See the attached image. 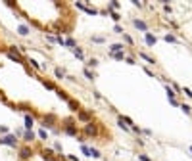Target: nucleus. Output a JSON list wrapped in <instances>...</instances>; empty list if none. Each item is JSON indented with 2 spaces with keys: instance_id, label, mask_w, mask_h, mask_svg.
<instances>
[{
  "instance_id": "nucleus-1",
  "label": "nucleus",
  "mask_w": 192,
  "mask_h": 161,
  "mask_svg": "<svg viewBox=\"0 0 192 161\" xmlns=\"http://www.w3.org/2000/svg\"><path fill=\"white\" fill-rule=\"evenodd\" d=\"M64 132L67 134V136H79V128H77V123H75L71 117L64 121Z\"/></svg>"
},
{
  "instance_id": "nucleus-2",
  "label": "nucleus",
  "mask_w": 192,
  "mask_h": 161,
  "mask_svg": "<svg viewBox=\"0 0 192 161\" xmlns=\"http://www.w3.org/2000/svg\"><path fill=\"white\" fill-rule=\"evenodd\" d=\"M0 146H10L19 150V140L15 134H6V136H0Z\"/></svg>"
},
{
  "instance_id": "nucleus-3",
  "label": "nucleus",
  "mask_w": 192,
  "mask_h": 161,
  "mask_svg": "<svg viewBox=\"0 0 192 161\" xmlns=\"http://www.w3.org/2000/svg\"><path fill=\"white\" fill-rule=\"evenodd\" d=\"M83 132H85V136H92V138H96L98 134H100V127L94 123V121H90V123H87L85 125V128H83Z\"/></svg>"
},
{
  "instance_id": "nucleus-4",
  "label": "nucleus",
  "mask_w": 192,
  "mask_h": 161,
  "mask_svg": "<svg viewBox=\"0 0 192 161\" xmlns=\"http://www.w3.org/2000/svg\"><path fill=\"white\" fill-rule=\"evenodd\" d=\"M56 125H58V117H56L54 113H46V115L42 117V128L48 127L50 131H52V128H54Z\"/></svg>"
},
{
  "instance_id": "nucleus-5",
  "label": "nucleus",
  "mask_w": 192,
  "mask_h": 161,
  "mask_svg": "<svg viewBox=\"0 0 192 161\" xmlns=\"http://www.w3.org/2000/svg\"><path fill=\"white\" fill-rule=\"evenodd\" d=\"M17 46H10V48H6V54H8V58L12 60V61H17V63H23L25 58H21V56L17 54Z\"/></svg>"
},
{
  "instance_id": "nucleus-6",
  "label": "nucleus",
  "mask_w": 192,
  "mask_h": 161,
  "mask_svg": "<svg viewBox=\"0 0 192 161\" xmlns=\"http://www.w3.org/2000/svg\"><path fill=\"white\" fill-rule=\"evenodd\" d=\"M33 155H35V152H33L31 146H21V148H19V159H21V161H29Z\"/></svg>"
},
{
  "instance_id": "nucleus-7",
  "label": "nucleus",
  "mask_w": 192,
  "mask_h": 161,
  "mask_svg": "<svg viewBox=\"0 0 192 161\" xmlns=\"http://www.w3.org/2000/svg\"><path fill=\"white\" fill-rule=\"evenodd\" d=\"M92 115H94L92 111H85V110H81L79 113H77V119L87 125V123H90V121H92Z\"/></svg>"
},
{
  "instance_id": "nucleus-8",
  "label": "nucleus",
  "mask_w": 192,
  "mask_h": 161,
  "mask_svg": "<svg viewBox=\"0 0 192 161\" xmlns=\"http://www.w3.org/2000/svg\"><path fill=\"white\" fill-rule=\"evenodd\" d=\"M144 42H146V46H150V48H152V46H156L158 39H156V35H152V33L148 31V33H144Z\"/></svg>"
},
{
  "instance_id": "nucleus-9",
  "label": "nucleus",
  "mask_w": 192,
  "mask_h": 161,
  "mask_svg": "<svg viewBox=\"0 0 192 161\" xmlns=\"http://www.w3.org/2000/svg\"><path fill=\"white\" fill-rule=\"evenodd\" d=\"M133 25H134L137 29H140L142 33H148V23L142 21V19H133Z\"/></svg>"
},
{
  "instance_id": "nucleus-10",
  "label": "nucleus",
  "mask_w": 192,
  "mask_h": 161,
  "mask_svg": "<svg viewBox=\"0 0 192 161\" xmlns=\"http://www.w3.org/2000/svg\"><path fill=\"white\" fill-rule=\"evenodd\" d=\"M23 121H25V131H33V125H35V119H33V115H29V113H25Z\"/></svg>"
},
{
  "instance_id": "nucleus-11",
  "label": "nucleus",
  "mask_w": 192,
  "mask_h": 161,
  "mask_svg": "<svg viewBox=\"0 0 192 161\" xmlns=\"http://www.w3.org/2000/svg\"><path fill=\"white\" fill-rule=\"evenodd\" d=\"M67 106H69V110L73 111V113H79V111H81V106H79V102H77V100H73V98H71V100L67 102Z\"/></svg>"
},
{
  "instance_id": "nucleus-12",
  "label": "nucleus",
  "mask_w": 192,
  "mask_h": 161,
  "mask_svg": "<svg viewBox=\"0 0 192 161\" xmlns=\"http://www.w3.org/2000/svg\"><path fill=\"white\" fill-rule=\"evenodd\" d=\"M125 50V46L121 42H115V44H110V54H117V52H123Z\"/></svg>"
},
{
  "instance_id": "nucleus-13",
  "label": "nucleus",
  "mask_w": 192,
  "mask_h": 161,
  "mask_svg": "<svg viewBox=\"0 0 192 161\" xmlns=\"http://www.w3.org/2000/svg\"><path fill=\"white\" fill-rule=\"evenodd\" d=\"M40 82H42V86L46 88V90H54V92L58 90V86H56V85H54V82H52V81H46V79H40Z\"/></svg>"
},
{
  "instance_id": "nucleus-14",
  "label": "nucleus",
  "mask_w": 192,
  "mask_h": 161,
  "mask_svg": "<svg viewBox=\"0 0 192 161\" xmlns=\"http://www.w3.org/2000/svg\"><path fill=\"white\" fill-rule=\"evenodd\" d=\"M40 153H42V157H44V159H48V161H54V159H56V157H54V152H52L50 148H44Z\"/></svg>"
},
{
  "instance_id": "nucleus-15",
  "label": "nucleus",
  "mask_w": 192,
  "mask_h": 161,
  "mask_svg": "<svg viewBox=\"0 0 192 161\" xmlns=\"http://www.w3.org/2000/svg\"><path fill=\"white\" fill-rule=\"evenodd\" d=\"M54 75H56V79H67V73H65L64 67H56V69H54Z\"/></svg>"
},
{
  "instance_id": "nucleus-16",
  "label": "nucleus",
  "mask_w": 192,
  "mask_h": 161,
  "mask_svg": "<svg viewBox=\"0 0 192 161\" xmlns=\"http://www.w3.org/2000/svg\"><path fill=\"white\" fill-rule=\"evenodd\" d=\"M56 94H58V98H60V100H64V102H69V100H71L69 94H67L65 90H61V88H58V90H56Z\"/></svg>"
},
{
  "instance_id": "nucleus-17",
  "label": "nucleus",
  "mask_w": 192,
  "mask_h": 161,
  "mask_svg": "<svg viewBox=\"0 0 192 161\" xmlns=\"http://www.w3.org/2000/svg\"><path fill=\"white\" fill-rule=\"evenodd\" d=\"M17 33L21 35V37H27V35L31 33V31H29V27H27V25H23V23H21V25H17Z\"/></svg>"
},
{
  "instance_id": "nucleus-18",
  "label": "nucleus",
  "mask_w": 192,
  "mask_h": 161,
  "mask_svg": "<svg viewBox=\"0 0 192 161\" xmlns=\"http://www.w3.org/2000/svg\"><path fill=\"white\" fill-rule=\"evenodd\" d=\"M110 58L117 60V61H123V60H127V54H125V50H123V52H117V54H110Z\"/></svg>"
},
{
  "instance_id": "nucleus-19",
  "label": "nucleus",
  "mask_w": 192,
  "mask_h": 161,
  "mask_svg": "<svg viewBox=\"0 0 192 161\" xmlns=\"http://www.w3.org/2000/svg\"><path fill=\"white\" fill-rule=\"evenodd\" d=\"M23 140H25L27 144H31V142L35 140V132H33V131H25V134H23Z\"/></svg>"
},
{
  "instance_id": "nucleus-20",
  "label": "nucleus",
  "mask_w": 192,
  "mask_h": 161,
  "mask_svg": "<svg viewBox=\"0 0 192 161\" xmlns=\"http://www.w3.org/2000/svg\"><path fill=\"white\" fill-rule=\"evenodd\" d=\"M119 6H121V4H119L117 0H110V2H108V10H110V12H115V10H119Z\"/></svg>"
},
{
  "instance_id": "nucleus-21",
  "label": "nucleus",
  "mask_w": 192,
  "mask_h": 161,
  "mask_svg": "<svg viewBox=\"0 0 192 161\" xmlns=\"http://www.w3.org/2000/svg\"><path fill=\"white\" fill-rule=\"evenodd\" d=\"M163 40H165V42H171V44H177V42H179V39L175 37V35H171V33H167V35H165V37H163Z\"/></svg>"
},
{
  "instance_id": "nucleus-22",
  "label": "nucleus",
  "mask_w": 192,
  "mask_h": 161,
  "mask_svg": "<svg viewBox=\"0 0 192 161\" xmlns=\"http://www.w3.org/2000/svg\"><path fill=\"white\" fill-rule=\"evenodd\" d=\"M83 75H85V77H87V79H89V81H94V79H96V75L92 73V71L89 69V67H85V69H83Z\"/></svg>"
},
{
  "instance_id": "nucleus-23",
  "label": "nucleus",
  "mask_w": 192,
  "mask_h": 161,
  "mask_svg": "<svg viewBox=\"0 0 192 161\" xmlns=\"http://www.w3.org/2000/svg\"><path fill=\"white\" fill-rule=\"evenodd\" d=\"M165 90H167V98H169V100H175V96H177V92L173 90V86L165 85Z\"/></svg>"
},
{
  "instance_id": "nucleus-24",
  "label": "nucleus",
  "mask_w": 192,
  "mask_h": 161,
  "mask_svg": "<svg viewBox=\"0 0 192 161\" xmlns=\"http://www.w3.org/2000/svg\"><path fill=\"white\" fill-rule=\"evenodd\" d=\"M119 119H121L123 123H127V127H129V128H133V127H134V123H133V119H131V117H127V115H119Z\"/></svg>"
},
{
  "instance_id": "nucleus-25",
  "label": "nucleus",
  "mask_w": 192,
  "mask_h": 161,
  "mask_svg": "<svg viewBox=\"0 0 192 161\" xmlns=\"http://www.w3.org/2000/svg\"><path fill=\"white\" fill-rule=\"evenodd\" d=\"M85 12L89 14V15H98V14H100V10H96V8H92V6L87 4V6H85Z\"/></svg>"
},
{
  "instance_id": "nucleus-26",
  "label": "nucleus",
  "mask_w": 192,
  "mask_h": 161,
  "mask_svg": "<svg viewBox=\"0 0 192 161\" xmlns=\"http://www.w3.org/2000/svg\"><path fill=\"white\" fill-rule=\"evenodd\" d=\"M138 56H140V58H142V60H146V61H148V63H156V60L152 58V56H148V54H146V52H138Z\"/></svg>"
},
{
  "instance_id": "nucleus-27",
  "label": "nucleus",
  "mask_w": 192,
  "mask_h": 161,
  "mask_svg": "<svg viewBox=\"0 0 192 161\" xmlns=\"http://www.w3.org/2000/svg\"><path fill=\"white\" fill-rule=\"evenodd\" d=\"M27 63H31V67H33V69H37V71L42 69V67L39 65V61H37V60H33V58H29V60H27Z\"/></svg>"
},
{
  "instance_id": "nucleus-28",
  "label": "nucleus",
  "mask_w": 192,
  "mask_h": 161,
  "mask_svg": "<svg viewBox=\"0 0 192 161\" xmlns=\"http://www.w3.org/2000/svg\"><path fill=\"white\" fill-rule=\"evenodd\" d=\"M90 157H92V159H100V157H102V155H100V150H98V148H90Z\"/></svg>"
},
{
  "instance_id": "nucleus-29",
  "label": "nucleus",
  "mask_w": 192,
  "mask_h": 161,
  "mask_svg": "<svg viewBox=\"0 0 192 161\" xmlns=\"http://www.w3.org/2000/svg\"><path fill=\"white\" fill-rule=\"evenodd\" d=\"M39 138H40V140H48V131L40 127V128H39Z\"/></svg>"
},
{
  "instance_id": "nucleus-30",
  "label": "nucleus",
  "mask_w": 192,
  "mask_h": 161,
  "mask_svg": "<svg viewBox=\"0 0 192 161\" xmlns=\"http://www.w3.org/2000/svg\"><path fill=\"white\" fill-rule=\"evenodd\" d=\"M181 110H183L184 115H190V113H192V107L188 106V104H181Z\"/></svg>"
},
{
  "instance_id": "nucleus-31",
  "label": "nucleus",
  "mask_w": 192,
  "mask_h": 161,
  "mask_svg": "<svg viewBox=\"0 0 192 161\" xmlns=\"http://www.w3.org/2000/svg\"><path fill=\"white\" fill-rule=\"evenodd\" d=\"M73 54H75V58H79V60H85V54H83V50L77 46V48H73Z\"/></svg>"
},
{
  "instance_id": "nucleus-32",
  "label": "nucleus",
  "mask_w": 192,
  "mask_h": 161,
  "mask_svg": "<svg viewBox=\"0 0 192 161\" xmlns=\"http://www.w3.org/2000/svg\"><path fill=\"white\" fill-rule=\"evenodd\" d=\"M121 37H123V40H125V42H127L129 46H133V44H134V40H133V37H131V35H127V33H123V35H121Z\"/></svg>"
},
{
  "instance_id": "nucleus-33",
  "label": "nucleus",
  "mask_w": 192,
  "mask_h": 161,
  "mask_svg": "<svg viewBox=\"0 0 192 161\" xmlns=\"http://www.w3.org/2000/svg\"><path fill=\"white\" fill-rule=\"evenodd\" d=\"M81 152L87 155V157H90V146H87V144H81Z\"/></svg>"
},
{
  "instance_id": "nucleus-34",
  "label": "nucleus",
  "mask_w": 192,
  "mask_h": 161,
  "mask_svg": "<svg viewBox=\"0 0 192 161\" xmlns=\"http://www.w3.org/2000/svg\"><path fill=\"white\" fill-rule=\"evenodd\" d=\"M65 46H69V48L73 50V48H77V42H75V40L69 37V39H65Z\"/></svg>"
},
{
  "instance_id": "nucleus-35",
  "label": "nucleus",
  "mask_w": 192,
  "mask_h": 161,
  "mask_svg": "<svg viewBox=\"0 0 192 161\" xmlns=\"http://www.w3.org/2000/svg\"><path fill=\"white\" fill-rule=\"evenodd\" d=\"M92 42H94V44H104L106 39H104V37H92Z\"/></svg>"
},
{
  "instance_id": "nucleus-36",
  "label": "nucleus",
  "mask_w": 192,
  "mask_h": 161,
  "mask_svg": "<svg viewBox=\"0 0 192 161\" xmlns=\"http://www.w3.org/2000/svg\"><path fill=\"white\" fill-rule=\"evenodd\" d=\"M87 65H89V69H90V67H96L98 65V60L96 58H90L89 61H87Z\"/></svg>"
},
{
  "instance_id": "nucleus-37",
  "label": "nucleus",
  "mask_w": 192,
  "mask_h": 161,
  "mask_svg": "<svg viewBox=\"0 0 192 161\" xmlns=\"http://www.w3.org/2000/svg\"><path fill=\"white\" fill-rule=\"evenodd\" d=\"M113 31H115L117 35H123V33H125V31H123V27H121L119 23H115V25H113Z\"/></svg>"
},
{
  "instance_id": "nucleus-38",
  "label": "nucleus",
  "mask_w": 192,
  "mask_h": 161,
  "mask_svg": "<svg viewBox=\"0 0 192 161\" xmlns=\"http://www.w3.org/2000/svg\"><path fill=\"white\" fill-rule=\"evenodd\" d=\"M56 44L65 46V39H61V35H56Z\"/></svg>"
},
{
  "instance_id": "nucleus-39",
  "label": "nucleus",
  "mask_w": 192,
  "mask_h": 161,
  "mask_svg": "<svg viewBox=\"0 0 192 161\" xmlns=\"http://www.w3.org/2000/svg\"><path fill=\"white\" fill-rule=\"evenodd\" d=\"M183 94H184L186 98H190V100H192V90H190V88H186V86H184V88H183Z\"/></svg>"
},
{
  "instance_id": "nucleus-40",
  "label": "nucleus",
  "mask_w": 192,
  "mask_h": 161,
  "mask_svg": "<svg viewBox=\"0 0 192 161\" xmlns=\"http://www.w3.org/2000/svg\"><path fill=\"white\" fill-rule=\"evenodd\" d=\"M138 161H152V157H148L146 153H138Z\"/></svg>"
},
{
  "instance_id": "nucleus-41",
  "label": "nucleus",
  "mask_w": 192,
  "mask_h": 161,
  "mask_svg": "<svg viewBox=\"0 0 192 161\" xmlns=\"http://www.w3.org/2000/svg\"><path fill=\"white\" fill-rule=\"evenodd\" d=\"M110 15H112V19H113L115 23L119 21V19H121V17H119V14H117V12H110Z\"/></svg>"
},
{
  "instance_id": "nucleus-42",
  "label": "nucleus",
  "mask_w": 192,
  "mask_h": 161,
  "mask_svg": "<svg viewBox=\"0 0 192 161\" xmlns=\"http://www.w3.org/2000/svg\"><path fill=\"white\" fill-rule=\"evenodd\" d=\"M131 131H133L134 134H138V136H140V134H142V128H140V127H137V125H134V127L131 128Z\"/></svg>"
},
{
  "instance_id": "nucleus-43",
  "label": "nucleus",
  "mask_w": 192,
  "mask_h": 161,
  "mask_svg": "<svg viewBox=\"0 0 192 161\" xmlns=\"http://www.w3.org/2000/svg\"><path fill=\"white\" fill-rule=\"evenodd\" d=\"M131 2H133L137 8H144V2H140V0H131Z\"/></svg>"
},
{
  "instance_id": "nucleus-44",
  "label": "nucleus",
  "mask_w": 192,
  "mask_h": 161,
  "mask_svg": "<svg viewBox=\"0 0 192 161\" xmlns=\"http://www.w3.org/2000/svg\"><path fill=\"white\" fill-rule=\"evenodd\" d=\"M163 10H165V14H171V12H173V8H171L169 4H163Z\"/></svg>"
},
{
  "instance_id": "nucleus-45",
  "label": "nucleus",
  "mask_w": 192,
  "mask_h": 161,
  "mask_svg": "<svg viewBox=\"0 0 192 161\" xmlns=\"http://www.w3.org/2000/svg\"><path fill=\"white\" fill-rule=\"evenodd\" d=\"M127 63H131V65H134V63H137V61H134V58H133V56H127Z\"/></svg>"
},
{
  "instance_id": "nucleus-46",
  "label": "nucleus",
  "mask_w": 192,
  "mask_h": 161,
  "mask_svg": "<svg viewBox=\"0 0 192 161\" xmlns=\"http://www.w3.org/2000/svg\"><path fill=\"white\" fill-rule=\"evenodd\" d=\"M46 40H48V42H56V37L54 35H46Z\"/></svg>"
},
{
  "instance_id": "nucleus-47",
  "label": "nucleus",
  "mask_w": 192,
  "mask_h": 161,
  "mask_svg": "<svg viewBox=\"0 0 192 161\" xmlns=\"http://www.w3.org/2000/svg\"><path fill=\"white\" fill-rule=\"evenodd\" d=\"M142 134H146V136H152V131H150V128H142Z\"/></svg>"
},
{
  "instance_id": "nucleus-48",
  "label": "nucleus",
  "mask_w": 192,
  "mask_h": 161,
  "mask_svg": "<svg viewBox=\"0 0 192 161\" xmlns=\"http://www.w3.org/2000/svg\"><path fill=\"white\" fill-rule=\"evenodd\" d=\"M65 157L69 159V161H79V157H77V155H65Z\"/></svg>"
},
{
  "instance_id": "nucleus-49",
  "label": "nucleus",
  "mask_w": 192,
  "mask_h": 161,
  "mask_svg": "<svg viewBox=\"0 0 192 161\" xmlns=\"http://www.w3.org/2000/svg\"><path fill=\"white\" fill-rule=\"evenodd\" d=\"M169 104H171V106H175V107H181V104L177 100H169Z\"/></svg>"
},
{
  "instance_id": "nucleus-50",
  "label": "nucleus",
  "mask_w": 192,
  "mask_h": 161,
  "mask_svg": "<svg viewBox=\"0 0 192 161\" xmlns=\"http://www.w3.org/2000/svg\"><path fill=\"white\" fill-rule=\"evenodd\" d=\"M54 150H56V152H61V144L56 142V144H54Z\"/></svg>"
},
{
  "instance_id": "nucleus-51",
  "label": "nucleus",
  "mask_w": 192,
  "mask_h": 161,
  "mask_svg": "<svg viewBox=\"0 0 192 161\" xmlns=\"http://www.w3.org/2000/svg\"><path fill=\"white\" fill-rule=\"evenodd\" d=\"M92 94H94V98H96V100H102V94H100V92H96V90H94Z\"/></svg>"
},
{
  "instance_id": "nucleus-52",
  "label": "nucleus",
  "mask_w": 192,
  "mask_h": 161,
  "mask_svg": "<svg viewBox=\"0 0 192 161\" xmlns=\"http://www.w3.org/2000/svg\"><path fill=\"white\" fill-rule=\"evenodd\" d=\"M144 71H146V75H150V77H154V71H152V69H148V67H144Z\"/></svg>"
},
{
  "instance_id": "nucleus-53",
  "label": "nucleus",
  "mask_w": 192,
  "mask_h": 161,
  "mask_svg": "<svg viewBox=\"0 0 192 161\" xmlns=\"http://www.w3.org/2000/svg\"><path fill=\"white\" fill-rule=\"evenodd\" d=\"M190 153H192V146H190Z\"/></svg>"
}]
</instances>
